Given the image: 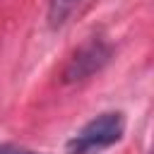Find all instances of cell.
Masks as SVG:
<instances>
[{
    "label": "cell",
    "instance_id": "1",
    "mask_svg": "<svg viewBox=\"0 0 154 154\" xmlns=\"http://www.w3.org/2000/svg\"><path fill=\"white\" fill-rule=\"evenodd\" d=\"M125 113L123 111H103L87 120L65 144L67 154H99L113 144H118L125 135Z\"/></svg>",
    "mask_w": 154,
    "mask_h": 154
},
{
    "label": "cell",
    "instance_id": "2",
    "mask_svg": "<svg viewBox=\"0 0 154 154\" xmlns=\"http://www.w3.org/2000/svg\"><path fill=\"white\" fill-rule=\"evenodd\" d=\"M113 55V48L103 41V38H89L87 43H82L72 55L70 60L65 63L63 67V82L65 84H75V82H84L89 79L91 75L101 72L108 60Z\"/></svg>",
    "mask_w": 154,
    "mask_h": 154
},
{
    "label": "cell",
    "instance_id": "3",
    "mask_svg": "<svg viewBox=\"0 0 154 154\" xmlns=\"http://www.w3.org/2000/svg\"><path fill=\"white\" fill-rule=\"evenodd\" d=\"M79 2L82 0H48V24L53 29L63 26L70 19V14L77 10Z\"/></svg>",
    "mask_w": 154,
    "mask_h": 154
},
{
    "label": "cell",
    "instance_id": "4",
    "mask_svg": "<svg viewBox=\"0 0 154 154\" xmlns=\"http://www.w3.org/2000/svg\"><path fill=\"white\" fill-rule=\"evenodd\" d=\"M0 154H43V152H34V149L17 147V144H0Z\"/></svg>",
    "mask_w": 154,
    "mask_h": 154
}]
</instances>
